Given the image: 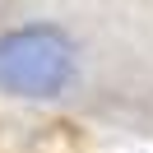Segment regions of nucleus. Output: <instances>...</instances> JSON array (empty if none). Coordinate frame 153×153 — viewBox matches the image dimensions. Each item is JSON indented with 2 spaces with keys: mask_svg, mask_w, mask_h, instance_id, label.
<instances>
[{
  "mask_svg": "<svg viewBox=\"0 0 153 153\" xmlns=\"http://www.w3.org/2000/svg\"><path fill=\"white\" fill-rule=\"evenodd\" d=\"M74 42L56 23H23L0 33V93L51 102L74 84Z\"/></svg>",
  "mask_w": 153,
  "mask_h": 153,
  "instance_id": "1",
  "label": "nucleus"
}]
</instances>
